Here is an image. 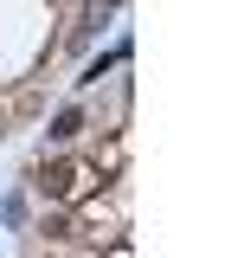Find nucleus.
<instances>
[{"instance_id": "obj_1", "label": "nucleus", "mask_w": 244, "mask_h": 258, "mask_svg": "<svg viewBox=\"0 0 244 258\" xmlns=\"http://www.w3.org/2000/svg\"><path fill=\"white\" fill-rule=\"evenodd\" d=\"M71 187H77V168H71V161H52V168L39 174V194H45V200H71Z\"/></svg>"}, {"instance_id": "obj_2", "label": "nucleus", "mask_w": 244, "mask_h": 258, "mask_svg": "<svg viewBox=\"0 0 244 258\" xmlns=\"http://www.w3.org/2000/svg\"><path fill=\"white\" fill-rule=\"evenodd\" d=\"M77 129H84V110H77V103H64L58 116H52V129H45V136H52V142H71Z\"/></svg>"}, {"instance_id": "obj_3", "label": "nucleus", "mask_w": 244, "mask_h": 258, "mask_svg": "<svg viewBox=\"0 0 244 258\" xmlns=\"http://www.w3.org/2000/svg\"><path fill=\"white\" fill-rule=\"evenodd\" d=\"M39 232H45V239H71V220H64V213H45Z\"/></svg>"}, {"instance_id": "obj_4", "label": "nucleus", "mask_w": 244, "mask_h": 258, "mask_svg": "<svg viewBox=\"0 0 244 258\" xmlns=\"http://www.w3.org/2000/svg\"><path fill=\"white\" fill-rule=\"evenodd\" d=\"M0 220L20 226V220H26V200H20V194H7V200H0Z\"/></svg>"}, {"instance_id": "obj_5", "label": "nucleus", "mask_w": 244, "mask_h": 258, "mask_svg": "<svg viewBox=\"0 0 244 258\" xmlns=\"http://www.w3.org/2000/svg\"><path fill=\"white\" fill-rule=\"evenodd\" d=\"M0 136H7V110H0Z\"/></svg>"}]
</instances>
